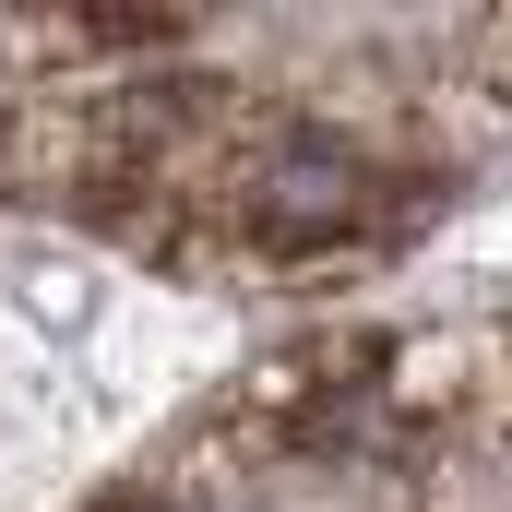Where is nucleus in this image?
Instances as JSON below:
<instances>
[{
    "label": "nucleus",
    "mask_w": 512,
    "mask_h": 512,
    "mask_svg": "<svg viewBox=\"0 0 512 512\" xmlns=\"http://www.w3.org/2000/svg\"><path fill=\"white\" fill-rule=\"evenodd\" d=\"M358 215H370V155L346 131H274L251 155V227L262 239L310 251V239H346Z\"/></svg>",
    "instance_id": "f257e3e1"
}]
</instances>
